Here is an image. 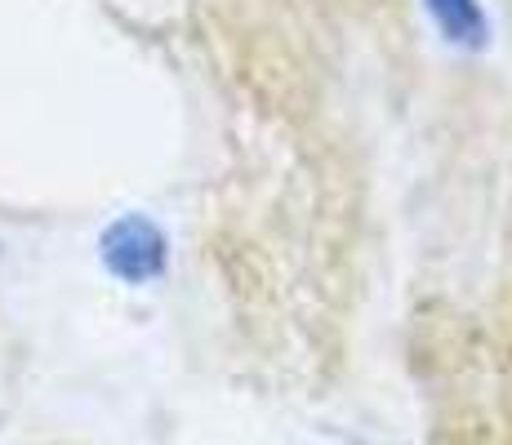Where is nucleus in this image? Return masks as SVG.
I'll return each instance as SVG.
<instances>
[{"mask_svg": "<svg viewBox=\"0 0 512 445\" xmlns=\"http://www.w3.org/2000/svg\"><path fill=\"white\" fill-rule=\"evenodd\" d=\"M103 263L130 285H147L165 272V236L143 214H125L103 232Z\"/></svg>", "mask_w": 512, "mask_h": 445, "instance_id": "f257e3e1", "label": "nucleus"}, {"mask_svg": "<svg viewBox=\"0 0 512 445\" xmlns=\"http://www.w3.org/2000/svg\"><path fill=\"white\" fill-rule=\"evenodd\" d=\"M428 9L437 18V27L446 32V41L472 49L486 41V14H481L477 0H428Z\"/></svg>", "mask_w": 512, "mask_h": 445, "instance_id": "f03ea898", "label": "nucleus"}]
</instances>
